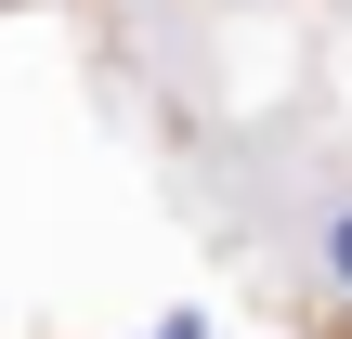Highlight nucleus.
Here are the masks:
<instances>
[{
    "mask_svg": "<svg viewBox=\"0 0 352 339\" xmlns=\"http://www.w3.org/2000/svg\"><path fill=\"white\" fill-rule=\"evenodd\" d=\"M314 274H327V287L352 300V183L327 196V209H314Z\"/></svg>",
    "mask_w": 352,
    "mask_h": 339,
    "instance_id": "obj_1",
    "label": "nucleus"
},
{
    "mask_svg": "<svg viewBox=\"0 0 352 339\" xmlns=\"http://www.w3.org/2000/svg\"><path fill=\"white\" fill-rule=\"evenodd\" d=\"M144 339H209V314H157V327H144Z\"/></svg>",
    "mask_w": 352,
    "mask_h": 339,
    "instance_id": "obj_2",
    "label": "nucleus"
}]
</instances>
